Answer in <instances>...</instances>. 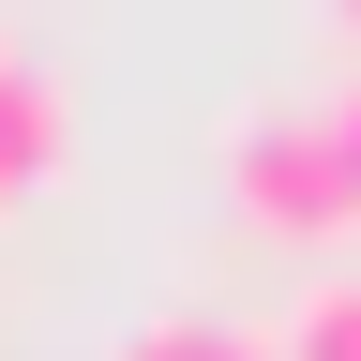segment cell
Here are the masks:
<instances>
[{"instance_id":"6da1fadb","label":"cell","mask_w":361,"mask_h":361,"mask_svg":"<svg viewBox=\"0 0 361 361\" xmlns=\"http://www.w3.org/2000/svg\"><path fill=\"white\" fill-rule=\"evenodd\" d=\"M226 196H241L271 241H346V226H361V180H346V151H331V121H316V90L226 121Z\"/></svg>"},{"instance_id":"8992f818","label":"cell","mask_w":361,"mask_h":361,"mask_svg":"<svg viewBox=\"0 0 361 361\" xmlns=\"http://www.w3.org/2000/svg\"><path fill=\"white\" fill-rule=\"evenodd\" d=\"M346 61H361V0H346Z\"/></svg>"},{"instance_id":"3957f363","label":"cell","mask_w":361,"mask_h":361,"mask_svg":"<svg viewBox=\"0 0 361 361\" xmlns=\"http://www.w3.org/2000/svg\"><path fill=\"white\" fill-rule=\"evenodd\" d=\"M271 361H361V271H316L271 331Z\"/></svg>"},{"instance_id":"5b68a950","label":"cell","mask_w":361,"mask_h":361,"mask_svg":"<svg viewBox=\"0 0 361 361\" xmlns=\"http://www.w3.org/2000/svg\"><path fill=\"white\" fill-rule=\"evenodd\" d=\"M316 121H331V151H346V180H361V75H331V90H316Z\"/></svg>"},{"instance_id":"7a4b0ae2","label":"cell","mask_w":361,"mask_h":361,"mask_svg":"<svg viewBox=\"0 0 361 361\" xmlns=\"http://www.w3.org/2000/svg\"><path fill=\"white\" fill-rule=\"evenodd\" d=\"M75 151V90L30 61V45H0V196H30V180H61Z\"/></svg>"},{"instance_id":"277c9868","label":"cell","mask_w":361,"mask_h":361,"mask_svg":"<svg viewBox=\"0 0 361 361\" xmlns=\"http://www.w3.org/2000/svg\"><path fill=\"white\" fill-rule=\"evenodd\" d=\"M106 361H271V346L241 331V316H196V301H180V316H135Z\"/></svg>"}]
</instances>
